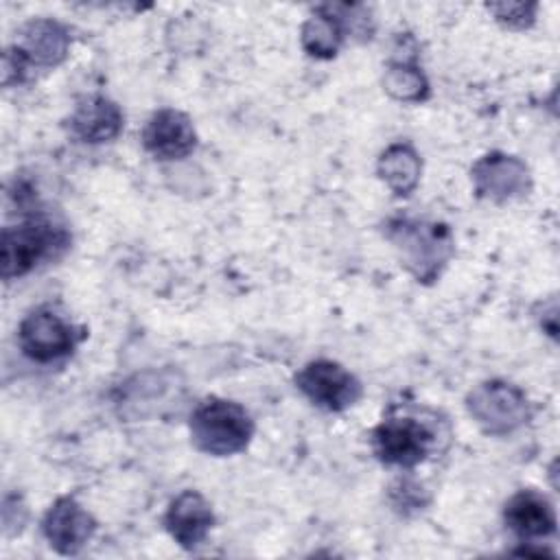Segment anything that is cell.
Returning a JSON list of instances; mask_svg holds the SVG:
<instances>
[{"label": "cell", "instance_id": "18", "mask_svg": "<svg viewBox=\"0 0 560 560\" xmlns=\"http://www.w3.org/2000/svg\"><path fill=\"white\" fill-rule=\"evenodd\" d=\"M488 11H492L494 18L510 28H527L529 24H534L536 18L534 2H499L488 4Z\"/></svg>", "mask_w": 560, "mask_h": 560}, {"label": "cell", "instance_id": "13", "mask_svg": "<svg viewBox=\"0 0 560 560\" xmlns=\"http://www.w3.org/2000/svg\"><path fill=\"white\" fill-rule=\"evenodd\" d=\"M125 116L120 107L105 96L83 98L70 116V131L88 144L114 140L122 129Z\"/></svg>", "mask_w": 560, "mask_h": 560}, {"label": "cell", "instance_id": "3", "mask_svg": "<svg viewBox=\"0 0 560 560\" xmlns=\"http://www.w3.org/2000/svg\"><path fill=\"white\" fill-rule=\"evenodd\" d=\"M68 245L70 234L44 217L4 228L0 241V273L4 280L26 276L42 260L59 256Z\"/></svg>", "mask_w": 560, "mask_h": 560}, {"label": "cell", "instance_id": "4", "mask_svg": "<svg viewBox=\"0 0 560 560\" xmlns=\"http://www.w3.org/2000/svg\"><path fill=\"white\" fill-rule=\"evenodd\" d=\"M468 413L490 435H508L529 418L525 394L503 381H486L468 394Z\"/></svg>", "mask_w": 560, "mask_h": 560}, {"label": "cell", "instance_id": "19", "mask_svg": "<svg viewBox=\"0 0 560 560\" xmlns=\"http://www.w3.org/2000/svg\"><path fill=\"white\" fill-rule=\"evenodd\" d=\"M28 59L22 55V50L18 46H11L4 50V59H2V79L4 85H13L20 83L26 77V68H28Z\"/></svg>", "mask_w": 560, "mask_h": 560}, {"label": "cell", "instance_id": "10", "mask_svg": "<svg viewBox=\"0 0 560 560\" xmlns=\"http://www.w3.org/2000/svg\"><path fill=\"white\" fill-rule=\"evenodd\" d=\"M142 144L158 160H182L197 147V131L184 112L164 107L147 120Z\"/></svg>", "mask_w": 560, "mask_h": 560}, {"label": "cell", "instance_id": "15", "mask_svg": "<svg viewBox=\"0 0 560 560\" xmlns=\"http://www.w3.org/2000/svg\"><path fill=\"white\" fill-rule=\"evenodd\" d=\"M376 171L381 179L392 188V192L409 195L420 182L422 162L411 144L396 142L381 153Z\"/></svg>", "mask_w": 560, "mask_h": 560}, {"label": "cell", "instance_id": "11", "mask_svg": "<svg viewBox=\"0 0 560 560\" xmlns=\"http://www.w3.org/2000/svg\"><path fill=\"white\" fill-rule=\"evenodd\" d=\"M212 525V508L197 490H184L182 494H177L164 516L166 532L184 549H195L197 545H201Z\"/></svg>", "mask_w": 560, "mask_h": 560}, {"label": "cell", "instance_id": "14", "mask_svg": "<svg viewBox=\"0 0 560 560\" xmlns=\"http://www.w3.org/2000/svg\"><path fill=\"white\" fill-rule=\"evenodd\" d=\"M28 63L57 66L66 59L70 48L68 31L55 20H33L22 28L20 44H15Z\"/></svg>", "mask_w": 560, "mask_h": 560}, {"label": "cell", "instance_id": "1", "mask_svg": "<svg viewBox=\"0 0 560 560\" xmlns=\"http://www.w3.org/2000/svg\"><path fill=\"white\" fill-rule=\"evenodd\" d=\"M385 236L400 252L405 267L418 282L438 280L442 267L453 254L451 230L435 221L394 217L385 225Z\"/></svg>", "mask_w": 560, "mask_h": 560}, {"label": "cell", "instance_id": "6", "mask_svg": "<svg viewBox=\"0 0 560 560\" xmlns=\"http://www.w3.org/2000/svg\"><path fill=\"white\" fill-rule=\"evenodd\" d=\"M295 387L315 407L326 411H346L363 394L359 378L352 372H348L343 365L328 359H317L306 363L295 374Z\"/></svg>", "mask_w": 560, "mask_h": 560}, {"label": "cell", "instance_id": "7", "mask_svg": "<svg viewBox=\"0 0 560 560\" xmlns=\"http://www.w3.org/2000/svg\"><path fill=\"white\" fill-rule=\"evenodd\" d=\"M18 341L31 361L50 363L68 357L74 350L79 335L74 326L52 308H35L22 319Z\"/></svg>", "mask_w": 560, "mask_h": 560}, {"label": "cell", "instance_id": "12", "mask_svg": "<svg viewBox=\"0 0 560 560\" xmlns=\"http://www.w3.org/2000/svg\"><path fill=\"white\" fill-rule=\"evenodd\" d=\"M505 525L523 540H536L556 532V512L551 503L536 490H521L503 512Z\"/></svg>", "mask_w": 560, "mask_h": 560}, {"label": "cell", "instance_id": "5", "mask_svg": "<svg viewBox=\"0 0 560 560\" xmlns=\"http://www.w3.org/2000/svg\"><path fill=\"white\" fill-rule=\"evenodd\" d=\"M435 444V433L411 416L385 418L372 433L374 455L398 468H413L427 459Z\"/></svg>", "mask_w": 560, "mask_h": 560}, {"label": "cell", "instance_id": "8", "mask_svg": "<svg viewBox=\"0 0 560 560\" xmlns=\"http://www.w3.org/2000/svg\"><path fill=\"white\" fill-rule=\"evenodd\" d=\"M470 175L475 192L497 203L523 197L529 190V171L514 155L488 153L475 162Z\"/></svg>", "mask_w": 560, "mask_h": 560}, {"label": "cell", "instance_id": "2", "mask_svg": "<svg viewBox=\"0 0 560 560\" xmlns=\"http://www.w3.org/2000/svg\"><path fill=\"white\" fill-rule=\"evenodd\" d=\"M254 435V420L234 400L210 396L190 416V440L197 451L214 457L241 453Z\"/></svg>", "mask_w": 560, "mask_h": 560}, {"label": "cell", "instance_id": "17", "mask_svg": "<svg viewBox=\"0 0 560 560\" xmlns=\"http://www.w3.org/2000/svg\"><path fill=\"white\" fill-rule=\"evenodd\" d=\"M385 90L405 103H418L429 96V81L416 63L392 61L383 77Z\"/></svg>", "mask_w": 560, "mask_h": 560}, {"label": "cell", "instance_id": "16", "mask_svg": "<svg viewBox=\"0 0 560 560\" xmlns=\"http://www.w3.org/2000/svg\"><path fill=\"white\" fill-rule=\"evenodd\" d=\"M346 28L337 13L330 9V4L317 7L315 13L302 24L300 39L308 55L317 59H330L337 55L341 42H343Z\"/></svg>", "mask_w": 560, "mask_h": 560}, {"label": "cell", "instance_id": "9", "mask_svg": "<svg viewBox=\"0 0 560 560\" xmlns=\"http://www.w3.org/2000/svg\"><path fill=\"white\" fill-rule=\"evenodd\" d=\"M42 529L57 553L74 556L94 536L96 521L72 497H61L48 508Z\"/></svg>", "mask_w": 560, "mask_h": 560}]
</instances>
